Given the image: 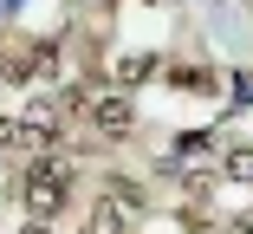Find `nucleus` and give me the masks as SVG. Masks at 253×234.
Here are the masks:
<instances>
[{"label": "nucleus", "instance_id": "1", "mask_svg": "<svg viewBox=\"0 0 253 234\" xmlns=\"http://www.w3.org/2000/svg\"><path fill=\"white\" fill-rule=\"evenodd\" d=\"M20 202H26V215H33V221H52V215L72 202V156L39 150V163H33V169H26V182H20Z\"/></svg>", "mask_w": 253, "mask_h": 234}, {"label": "nucleus", "instance_id": "2", "mask_svg": "<svg viewBox=\"0 0 253 234\" xmlns=\"http://www.w3.org/2000/svg\"><path fill=\"white\" fill-rule=\"evenodd\" d=\"M78 111H84V124H91L97 137H130V124H136V104L124 98V91H97V98H78Z\"/></svg>", "mask_w": 253, "mask_h": 234}, {"label": "nucleus", "instance_id": "3", "mask_svg": "<svg viewBox=\"0 0 253 234\" xmlns=\"http://www.w3.org/2000/svg\"><path fill=\"white\" fill-rule=\"evenodd\" d=\"M26 234H45V221H33V228H26Z\"/></svg>", "mask_w": 253, "mask_h": 234}]
</instances>
